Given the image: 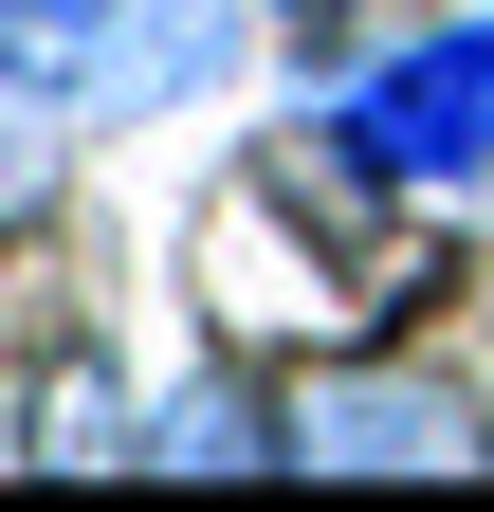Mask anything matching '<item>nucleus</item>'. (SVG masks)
Here are the masks:
<instances>
[{
    "label": "nucleus",
    "mask_w": 494,
    "mask_h": 512,
    "mask_svg": "<svg viewBox=\"0 0 494 512\" xmlns=\"http://www.w3.org/2000/svg\"><path fill=\"white\" fill-rule=\"evenodd\" d=\"M0 37H19V55H37V74H74V55L110 37V0H0Z\"/></svg>",
    "instance_id": "0eeeda50"
},
{
    "label": "nucleus",
    "mask_w": 494,
    "mask_h": 512,
    "mask_svg": "<svg viewBox=\"0 0 494 512\" xmlns=\"http://www.w3.org/2000/svg\"><path fill=\"white\" fill-rule=\"evenodd\" d=\"M476 458H494V403L458 366H403V348L293 366V476H476Z\"/></svg>",
    "instance_id": "f03ea898"
},
{
    "label": "nucleus",
    "mask_w": 494,
    "mask_h": 512,
    "mask_svg": "<svg viewBox=\"0 0 494 512\" xmlns=\"http://www.w3.org/2000/svg\"><path fill=\"white\" fill-rule=\"evenodd\" d=\"M19 458H55V476H147V403L110 366H55L37 403H19Z\"/></svg>",
    "instance_id": "423d86ee"
},
{
    "label": "nucleus",
    "mask_w": 494,
    "mask_h": 512,
    "mask_svg": "<svg viewBox=\"0 0 494 512\" xmlns=\"http://www.w3.org/2000/svg\"><path fill=\"white\" fill-rule=\"evenodd\" d=\"M330 128L403 183V202H458V183H494V0L366 37L348 74H330Z\"/></svg>",
    "instance_id": "f257e3e1"
},
{
    "label": "nucleus",
    "mask_w": 494,
    "mask_h": 512,
    "mask_svg": "<svg viewBox=\"0 0 494 512\" xmlns=\"http://www.w3.org/2000/svg\"><path fill=\"white\" fill-rule=\"evenodd\" d=\"M238 19H257V0H110V37H92L55 92H74V128H147V110H183V92H220Z\"/></svg>",
    "instance_id": "7ed1b4c3"
},
{
    "label": "nucleus",
    "mask_w": 494,
    "mask_h": 512,
    "mask_svg": "<svg viewBox=\"0 0 494 512\" xmlns=\"http://www.w3.org/2000/svg\"><path fill=\"white\" fill-rule=\"evenodd\" d=\"M55 183H74V92L0 37V238H37V220H55Z\"/></svg>",
    "instance_id": "39448f33"
},
{
    "label": "nucleus",
    "mask_w": 494,
    "mask_h": 512,
    "mask_svg": "<svg viewBox=\"0 0 494 512\" xmlns=\"http://www.w3.org/2000/svg\"><path fill=\"white\" fill-rule=\"evenodd\" d=\"M257 19H275L293 55H312V74H348V55H366V19H385V0H257Z\"/></svg>",
    "instance_id": "6e6552de"
},
{
    "label": "nucleus",
    "mask_w": 494,
    "mask_h": 512,
    "mask_svg": "<svg viewBox=\"0 0 494 512\" xmlns=\"http://www.w3.org/2000/svg\"><path fill=\"white\" fill-rule=\"evenodd\" d=\"M147 476H293V384H147Z\"/></svg>",
    "instance_id": "20e7f679"
}]
</instances>
